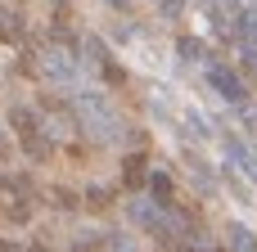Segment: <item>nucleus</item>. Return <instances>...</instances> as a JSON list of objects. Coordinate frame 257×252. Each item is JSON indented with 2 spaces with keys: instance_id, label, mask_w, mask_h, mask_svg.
<instances>
[{
  "instance_id": "f257e3e1",
  "label": "nucleus",
  "mask_w": 257,
  "mask_h": 252,
  "mask_svg": "<svg viewBox=\"0 0 257 252\" xmlns=\"http://www.w3.org/2000/svg\"><path fill=\"white\" fill-rule=\"evenodd\" d=\"M212 86H217V90H226V99H244L239 77H235V72H226V68H212Z\"/></svg>"
},
{
  "instance_id": "f03ea898",
  "label": "nucleus",
  "mask_w": 257,
  "mask_h": 252,
  "mask_svg": "<svg viewBox=\"0 0 257 252\" xmlns=\"http://www.w3.org/2000/svg\"><path fill=\"white\" fill-rule=\"evenodd\" d=\"M18 36H23V18L0 14V41H18Z\"/></svg>"
},
{
  "instance_id": "7ed1b4c3",
  "label": "nucleus",
  "mask_w": 257,
  "mask_h": 252,
  "mask_svg": "<svg viewBox=\"0 0 257 252\" xmlns=\"http://www.w3.org/2000/svg\"><path fill=\"white\" fill-rule=\"evenodd\" d=\"M9 122L18 126V135H32V126H36V117H32L27 108H14V113H9Z\"/></svg>"
}]
</instances>
